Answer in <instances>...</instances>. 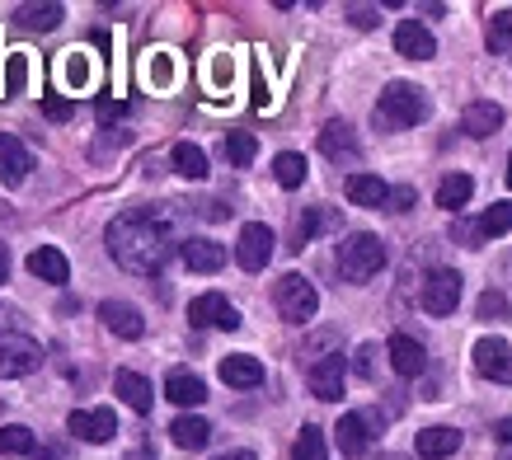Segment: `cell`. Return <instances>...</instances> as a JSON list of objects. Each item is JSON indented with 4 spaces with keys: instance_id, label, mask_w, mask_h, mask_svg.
Returning a JSON list of instances; mask_svg holds the SVG:
<instances>
[{
    "instance_id": "obj_35",
    "label": "cell",
    "mask_w": 512,
    "mask_h": 460,
    "mask_svg": "<svg viewBox=\"0 0 512 460\" xmlns=\"http://www.w3.org/2000/svg\"><path fill=\"white\" fill-rule=\"evenodd\" d=\"M146 85H151V90H170L174 85V52H151V57H146Z\"/></svg>"
},
{
    "instance_id": "obj_18",
    "label": "cell",
    "mask_w": 512,
    "mask_h": 460,
    "mask_svg": "<svg viewBox=\"0 0 512 460\" xmlns=\"http://www.w3.org/2000/svg\"><path fill=\"white\" fill-rule=\"evenodd\" d=\"M221 381L231 385V390H254V385H264V362L249 353L221 357Z\"/></svg>"
},
{
    "instance_id": "obj_22",
    "label": "cell",
    "mask_w": 512,
    "mask_h": 460,
    "mask_svg": "<svg viewBox=\"0 0 512 460\" xmlns=\"http://www.w3.org/2000/svg\"><path fill=\"white\" fill-rule=\"evenodd\" d=\"M113 395L123 399L132 414H151V404H156L151 381H146V376H137V371H118V376H113Z\"/></svg>"
},
{
    "instance_id": "obj_6",
    "label": "cell",
    "mask_w": 512,
    "mask_h": 460,
    "mask_svg": "<svg viewBox=\"0 0 512 460\" xmlns=\"http://www.w3.org/2000/svg\"><path fill=\"white\" fill-rule=\"evenodd\" d=\"M461 306V273L456 268H433L428 282H423V310L428 315H451V310Z\"/></svg>"
},
{
    "instance_id": "obj_14",
    "label": "cell",
    "mask_w": 512,
    "mask_h": 460,
    "mask_svg": "<svg viewBox=\"0 0 512 460\" xmlns=\"http://www.w3.org/2000/svg\"><path fill=\"white\" fill-rule=\"evenodd\" d=\"M334 442H339V451L348 460L367 456V451H372V418L367 414H343L339 428H334Z\"/></svg>"
},
{
    "instance_id": "obj_2",
    "label": "cell",
    "mask_w": 512,
    "mask_h": 460,
    "mask_svg": "<svg viewBox=\"0 0 512 460\" xmlns=\"http://www.w3.org/2000/svg\"><path fill=\"white\" fill-rule=\"evenodd\" d=\"M428 118V94L409 80H390L381 99H376V123L390 127V132H404V127H419Z\"/></svg>"
},
{
    "instance_id": "obj_8",
    "label": "cell",
    "mask_w": 512,
    "mask_h": 460,
    "mask_svg": "<svg viewBox=\"0 0 512 460\" xmlns=\"http://www.w3.org/2000/svg\"><path fill=\"white\" fill-rule=\"evenodd\" d=\"M343 376H348V357H343V353H325L311 371H306V385H311L315 399L334 404V399H343Z\"/></svg>"
},
{
    "instance_id": "obj_1",
    "label": "cell",
    "mask_w": 512,
    "mask_h": 460,
    "mask_svg": "<svg viewBox=\"0 0 512 460\" xmlns=\"http://www.w3.org/2000/svg\"><path fill=\"white\" fill-rule=\"evenodd\" d=\"M109 254L118 268L137 277H156L174 254V226L160 207H127L109 221Z\"/></svg>"
},
{
    "instance_id": "obj_47",
    "label": "cell",
    "mask_w": 512,
    "mask_h": 460,
    "mask_svg": "<svg viewBox=\"0 0 512 460\" xmlns=\"http://www.w3.org/2000/svg\"><path fill=\"white\" fill-rule=\"evenodd\" d=\"M0 282H10V249L0 245Z\"/></svg>"
},
{
    "instance_id": "obj_4",
    "label": "cell",
    "mask_w": 512,
    "mask_h": 460,
    "mask_svg": "<svg viewBox=\"0 0 512 460\" xmlns=\"http://www.w3.org/2000/svg\"><path fill=\"white\" fill-rule=\"evenodd\" d=\"M273 306L287 324H311L315 310H320V292H315V282H306L301 273H287L278 277V287H273Z\"/></svg>"
},
{
    "instance_id": "obj_28",
    "label": "cell",
    "mask_w": 512,
    "mask_h": 460,
    "mask_svg": "<svg viewBox=\"0 0 512 460\" xmlns=\"http://www.w3.org/2000/svg\"><path fill=\"white\" fill-rule=\"evenodd\" d=\"M15 19L24 24V29H38V33H47V29H57L62 24V5H19L15 10Z\"/></svg>"
},
{
    "instance_id": "obj_34",
    "label": "cell",
    "mask_w": 512,
    "mask_h": 460,
    "mask_svg": "<svg viewBox=\"0 0 512 460\" xmlns=\"http://www.w3.org/2000/svg\"><path fill=\"white\" fill-rule=\"evenodd\" d=\"M329 226H334V216L320 212V207H306V216L296 221V245L292 249H306L315 235H320V230H329Z\"/></svg>"
},
{
    "instance_id": "obj_37",
    "label": "cell",
    "mask_w": 512,
    "mask_h": 460,
    "mask_svg": "<svg viewBox=\"0 0 512 460\" xmlns=\"http://www.w3.org/2000/svg\"><path fill=\"white\" fill-rule=\"evenodd\" d=\"M24 85H29V52H10L5 57V99L24 94Z\"/></svg>"
},
{
    "instance_id": "obj_11",
    "label": "cell",
    "mask_w": 512,
    "mask_h": 460,
    "mask_svg": "<svg viewBox=\"0 0 512 460\" xmlns=\"http://www.w3.org/2000/svg\"><path fill=\"white\" fill-rule=\"evenodd\" d=\"M188 320L198 324V329H207V324H217V329H240V310H235L221 292H202V296H193Z\"/></svg>"
},
{
    "instance_id": "obj_42",
    "label": "cell",
    "mask_w": 512,
    "mask_h": 460,
    "mask_svg": "<svg viewBox=\"0 0 512 460\" xmlns=\"http://www.w3.org/2000/svg\"><path fill=\"white\" fill-rule=\"evenodd\" d=\"M348 19H353L357 29H376L381 24V15H376L372 5H348Z\"/></svg>"
},
{
    "instance_id": "obj_44",
    "label": "cell",
    "mask_w": 512,
    "mask_h": 460,
    "mask_svg": "<svg viewBox=\"0 0 512 460\" xmlns=\"http://www.w3.org/2000/svg\"><path fill=\"white\" fill-rule=\"evenodd\" d=\"M414 207V188H390V212H409Z\"/></svg>"
},
{
    "instance_id": "obj_20",
    "label": "cell",
    "mask_w": 512,
    "mask_h": 460,
    "mask_svg": "<svg viewBox=\"0 0 512 460\" xmlns=\"http://www.w3.org/2000/svg\"><path fill=\"white\" fill-rule=\"evenodd\" d=\"M343 193H348L353 207H390V184L381 174H348Z\"/></svg>"
},
{
    "instance_id": "obj_29",
    "label": "cell",
    "mask_w": 512,
    "mask_h": 460,
    "mask_svg": "<svg viewBox=\"0 0 512 460\" xmlns=\"http://www.w3.org/2000/svg\"><path fill=\"white\" fill-rule=\"evenodd\" d=\"M0 456H38V442L24 423H5L0 428Z\"/></svg>"
},
{
    "instance_id": "obj_43",
    "label": "cell",
    "mask_w": 512,
    "mask_h": 460,
    "mask_svg": "<svg viewBox=\"0 0 512 460\" xmlns=\"http://www.w3.org/2000/svg\"><path fill=\"white\" fill-rule=\"evenodd\" d=\"M372 357H376V348H372V343H362V348H357V362H353V367H357V376H372V371H376V362H372Z\"/></svg>"
},
{
    "instance_id": "obj_12",
    "label": "cell",
    "mask_w": 512,
    "mask_h": 460,
    "mask_svg": "<svg viewBox=\"0 0 512 460\" xmlns=\"http://www.w3.org/2000/svg\"><path fill=\"white\" fill-rule=\"evenodd\" d=\"M29 169H33V151L19 137L0 132V184H5V188H19L24 179H29Z\"/></svg>"
},
{
    "instance_id": "obj_46",
    "label": "cell",
    "mask_w": 512,
    "mask_h": 460,
    "mask_svg": "<svg viewBox=\"0 0 512 460\" xmlns=\"http://www.w3.org/2000/svg\"><path fill=\"white\" fill-rule=\"evenodd\" d=\"M494 437H498V442H508V446H512V418H498V423H494Z\"/></svg>"
},
{
    "instance_id": "obj_5",
    "label": "cell",
    "mask_w": 512,
    "mask_h": 460,
    "mask_svg": "<svg viewBox=\"0 0 512 460\" xmlns=\"http://www.w3.org/2000/svg\"><path fill=\"white\" fill-rule=\"evenodd\" d=\"M38 367H43V348H38L29 334L0 329V376L15 381V376H33Z\"/></svg>"
},
{
    "instance_id": "obj_26",
    "label": "cell",
    "mask_w": 512,
    "mask_h": 460,
    "mask_svg": "<svg viewBox=\"0 0 512 460\" xmlns=\"http://www.w3.org/2000/svg\"><path fill=\"white\" fill-rule=\"evenodd\" d=\"M170 437H174V446H184V451H202V446L212 442V423L184 414V418H174L170 423Z\"/></svg>"
},
{
    "instance_id": "obj_27",
    "label": "cell",
    "mask_w": 512,
    "mask_h": 460,
    "mask_svg": "<svg viewBox=\"0 0 512 460\" xmlns=\"http://www.w3.org/2000/svg\"><path fill=\"white\" fill-rule=\"evenodd\" d=\"M475 193V179L470 174H447L442 184H437V207H447V212H461Z\"/></svg>"
},
{
    "instance_id": "obj_48",
    "label": "cell",
    "mask_w": 512,
    "mask_h": 460,
    "mask_svg": "<svg viewBox=\"0 0 512 460\" xmlns=\"http://www.w3.org/2000/svg\"><path fill=\"white\" fill-rule=\"evenodd\" d=\"M217 460H259L254 451H226V456H217Z\"/></svg>"
},
{
    "instance_id": "obj_7",
    "label": "cell",
    "mask_w": 512,
    "mask_h": 460,
    "mask_svg": "<svg viewBox=\"0 0 512 460\" xmlns=\"http://www.w3.org/2000/svg\"><path fill=\"white\" fill-rule=\"evenodd\" d=\"M273 230L264 226V221H249L245 230H240V245H235V259H240V268L245 273H264L268 259H273Z\"/></svg>"
},
{
    "instance_id": "obj_40",
    "label": "cell",
    "mask_w": 512,
    "mask_h": 460,
    "mask_svg": "<svg viewBox=\"0 0 512 460\" xmlns=\"http://www.w3.org/2000/svg\"><path fill=\"white\" fill-rule=\"evenodd\" d=\"M480 320H508V296H503V292H484L480 296Z\"/></svg>"
},
{
    "instance_id": "obj_36",
    "label": "cell",
    "mask_w": 512,
    "mask_h": 460,
    "mask_svg": "<svg viewBox=\"0 0 512 460\" xmlns=\"http://www.w3.org/2000/svg\"><path fill=\"white\" fill-rule=\"evenodd\" d=\"M489 47L498 57H512V10H494L489 15Z\"/></svg>"
},
{
    "instance_id": "obj_19",
    "label": "cell",
    "mask_w": 512,
    "mask_h": 460,
    "mask_svg": "<svg viewBox=\"0 0 512 460\" xmlns=\"http://www.w3.org/2000/svg\"><path fill=\"white\" fill-rule=\"evenodd\" d=\"M99 320H104V329L118 338H141L146 334V320H141L137 306H127V301H104L99 306Z\"/></svg>"
},
{
    "instance_id": "obj_41",
    "label": "cell",
    "mask_w": 512,
    "mask_h": 460,
    "mask_svg": "<svg viewBox=\"0 0 512 460\" xmlns=\"http://www.w3.org/2000/svg\"><path fill=\"white\" fill-rule=\"evenodd\" d=\"M43 113L52 118V123H66V118L76 113V104H71L66 94H47V99H43Z\"/></svg>"
},
{
    "instance_id": "obj_39",
    "label": "cell",
    "mask_w": 512,
    "mask_h": 460,
    "mask_svg": "<svg viewBox=\"0 0 512 460\" xmlns=\"http://www.w3.org/2000/svg\"><path fill=\"white\" fill-rule=\"evenodd\" d=\"M508 230H512V198L494 202V207L480 216V235H508Z\"/></svg>"
},
{
    "instance_id": "obj_9",
    "label": "cell",
    "mask_w": 512,
    "mask_h": 460,
    "mask_svg": "<svg viewBox=\"0 0 512 460\" xmlns=\"http://www.w3.org/2000/svg\"><path fill=\"white\" fill-rule=\"evenodd\" d=\"M470 357H475V371H480L484 381L512 385V348L503 343V338H480Z\"/></svg>"
},
{
    "instance_id": "obj_16",
    "label": "cell",
    "mask_w": 512,
    "mask_h": 460,
    "mask_svg": "<svg viewBox=\"0 0 512 460\" xmlns=\"http://www.w3.org/2000/svg\"><path fill=\"white\" fill-rule=\"evenodd\" d=\"M179 254H184V263L193 268V273H221V268H226V245L207 240V235L184 240V245H179Z\"/></svg>"
},
{
    "instance_id": "obj_33",
    "label": "cell",
    "mask_w": 512,
    "mask_h": 460,
    "mask_svg": "<svg viewBox=\"0 0 512 460\" xmlns=\"http://www.w3.org/2000/svg\"><path fill=\"white\" fill-rule=\"evenodd\" d=\"M273 174H278L282 188H301V184H306V155L282 151L278 160H273Z\"/></svg>"
},
{
    "instance_id": "obj_24",
    "label": "cell",
    "mask_w": 512,
    "mask_h": 460,
    "mask_svg": "<svg viewBox=\"0 0 512 460\" xmlns=\"http://www.w3.org/2000/svg\"><path fill=\"white\" fill-rule=\"evenodd\" d=\"M320 151L329 155V160H357V137L348 123H325V132H320Z\"/></svg>"
},
{
    "instance_id": "obj_32",
    "label": "cell",
    "mask_w": 512,
    "mask_h": 460,
    "mask_svg": "<svg viewBox=\"0 0 512 460\" xmlns=\"http://www.w3.org/2000/svg\"><path fill=\"white\" fill-rule=\"evenodd\" d=\"M62 80H66V90H85L94 80V66L85 52H62Z\"/></svg>"
},
{
    "instance_id": "obj_38",
    "label": "cell",
    "mask_w": 512,
    "mask_h": 460,
    "mask_svg": "<svg viewBox=\"0 0 512 460\" xmlns=\"http://www.w3.org/2000/svg\"><path fill=\"white\" fill-rule=\"evenodd\" d=\"M254 155H259V146H254V137H249V132H231V137H226V160H231L235 169L254 165Z\"/></svg>"
},
{
    "instance_id": "obj_45",
    "label": "cell",
    "mask_w": 512,
    "mask_h": 460,
    "mask_svg": "<svg viewBox=\"0 0 512 460\" xmlns=\"http://www.w3.org/2000/svg\"><path fill=\"white\" fill-rule=\"evenodd\" d=\"M113 118H123V104H113V99H99V123H113Z\"/></svg>"
},
{
    "instance_id": "obj_3",
    "label": "cell",
    "mask_w": 512,
    "mask_h": 460,
    "mask_svg": "<svg viewBox=\"0 0 512 460\" xmlns=\"http://www.w3.org/2000/svg\"><path fill=\"white\" fill-rule=\"evenodd\" d=\"M334 263H339L343 282L362 287V282H372V277L386 268V245L376 240L372 230H353V235H343V245H339V254H334Z\"/></svg>"
},
{
    "instance_id": "obj_15",
    "label": "cell",
    "mask_w": 512,
    "mask_h": 460,
    "mask_svg": "<svg viewBox=\"0 0 512 460\" xmlns=\"http://www.w3.org/2000/svg\"><path fill=\"white\" fill-rule=\"evenodd\" d=\"M390 367L400 371V376H423L428 371V348H423L419 338L409 334H390Z\"/></svg>"
},
{
    "instance_id": "obj_17",
    "label": "cell",
    "mask_w": 512,
    "mask_h": 460,
    "mask_svg": "<svg viewBox=\"0 0 512 460\" xmlns=\"http://www.w3.org/2000/svg\"><path fill=\"white\" fill-rule=\"evenodd\" d=\"M498 127H503V108H498L494 99H475V104H466V113H461V132L475 141L494 137Z\"/></svg>"
},
{
    "instance_id": "obj_30",
    "label": "cell",
    "mask_w": 512,
    "mask_h": 460,
    "mask_svg": "<svg viewBox=\"0 0 512 460\" xmlns=\"http://www.w3.org/2000/svg\"><path fill=\"white\" fill-rule=\"evenodd\" d=\"M174 169H179L184 179H207V151L193 146V141H179V146H174Z\"/></svg>"
},
{
    "instance_id": "obj_21",
    "label": "cell",
    "mask_w": 512,
    "mask_h": 460,
    "mask_svg": "<svg viewBox=\"0 0 512 460\" xmlns=\"http://www.w3.org/2000/svg\"><path fill=\"white\" fill-rule=\"evenodd\" d=\"M29 273L38 277V282H52V287H66L71 282V263H66L62 249H52V245H38L29 254Z\"/></svg>"
},
{
    "instance_id": "obj_31",
    "label": "cell",
    "mask_w": 512,
    "mask_h": 460,
    "mask_svg": "<svg viewBox=\"0 0 512 460\" xmlns=\"http://www.w3.org/2000/svg\"><path fill=\"white\" fill-rule=\"evenodd\" d=\"M292 460H329V446H325V432L306 423L296 432V446H292Z\"/></svg>"
},
{
    "instance_id": "obj_23",
    "label": "cell",
    "mask_w": 512,
    "mask_h": 460,
    "mask_svg": "<svg viewBox=\"0 0 512 460\" xmlns=\"http://www.w3.org/2000/svg\"><path fill=\"white\" fill-rule=\"evenodd\" d=\"M165 399L193 409V404L207 399V385H202V376H193V371H170V376H165Z\"/></svg>"
},
{
    "instance_id": "obj_25",
    "label": "cell",
    "mask_w": 512,
    "mask_h": 460,
    "mask_svg": "<svg viewBox=\"0 0 512 460\" xmlns=\"http://www.w3.org/2000/svg\"><path fill=\"white\" fill-rule=\"evenodd\" d=\"M414 446H419L423 460H447V456H456V446H461V432H456V428H423Z\"/></svg>"
},
{
    "instance_id": "obj_49",
    "label": "cell",
    "mask_w": 512,
    "mask_h": 460,
    "mask_svg": "<svg viewBox=\"0 0 512 460\" xmlns=\"http://www.w3.org/2000/svg\"><path fill=\"white\" fill-rule=\"evenodd\" d=\"M508 184H512V155H508Z\"/></svg>"
},
{
    "instance_id": "obj_10",
    "label": "cell",
    "mask_w": 512,
    "mask_h": 460,
    "mask_svg": "<svg viewBox=\"0 0 512 460\" xmlns=\"http://www.w3.org/2000/svg\"><path fill=\"white\" fill-rule=\"evenodd\" d=\"M66 428L76 432L80 442L104 446L118 437V414H113V409H76V414L66 418Z\"/></svg>"
},
{
    "instance_id": "obj_13",
    "label": "cell",
    "mask_w": 512,
    "mask_h": 460,
    "mask_svg": "<svg viewBox=\"0 0 512 460\" xmlns=\"http://www.w3.org/2000/svg\"><path fill=\"white\" fill-rule=\"evenodd\" d=\"M395 52L409 57V62H428V57H437V38L423 29L419 19H400L395 24Z\"/></svg>"
}]
</instances>
